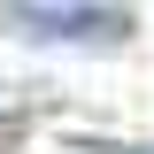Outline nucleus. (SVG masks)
Here are the masks:
<instances>
[{"label":"nucleus","mask_w":154,"mask_h":154,"mask_svg":"<svg viewBox=\"0 0 154 154\" xmlns=\"http://www.w3.org/2000/svg\"><path fill=\"white\" fill-rule=\"evenodd\" d=\"M8 146H16V123H0V154H8Z\"/></svg>","instance_id":"nucleus-2"},{"label":"nucleus","mask_w":154,"mask_h":154,"mask_svg":"<svg viewBox=\"0 0 154 154\" xmlns=\"http://www.w3.org/2000/svg\"><path fill=\"white\" fill-rule=\"evenodd\" d=\"M31 38H116L123 16L116 8H8Z\"/></svg>","instance_id":"nucleus-1"}]
</instances>
